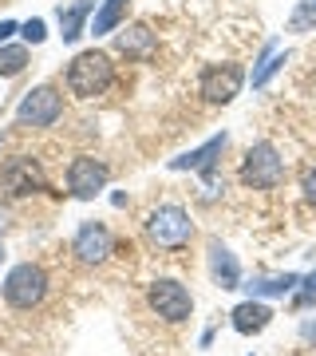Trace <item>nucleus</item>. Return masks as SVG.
<instances>
[{"instance_id": "nucleus-1", "label": "nucleus", "mask_w": 316, "mask_h": 356, "mask_svg": "<svg viewBox=\"0 0 316 356\" xmlns=\"http://www.w3.org/2000/svg\"><path fill=\"white\" fill-rule=\"evenodd\" d=\"M63 83H67V91H72L76 99H99V95H107V88L115 83L111 56L103 48L76 51V60L63 72Z\"/></svg>"}, {"instance_id": "nucleus-2", "label": "nucleus", "mask_w": 316, "mask_h": 356, "mask_svg": "<svg viewBox=\"0 0 316 356\" xmlns=\"http://www.w3.org/2000/svg\"><path fill=\"white\" fill-rule=\"evenodd\" d=\"M0 297H4V305L16 309V313L40 309L44 297H48V273H44V266H36V261L13 266L4 273V281H0Z\"/></svg>"}, {"instance_id": "nucleus-3", "label": "nucleus", "mask_w": 316, "mask_h": 356, "mask_svg": "<svg viewBox=\"0 0 316 356\" xmlns=\"http://www.w3.org/2000/svg\"><path fill=\"white\" fill-rule=\"evenodd\" d=\"M142 229H147L151 245H158V250H182V245H190V238H194V218H190V210H182V206L163 202L147 214Z\"/></svg>"}, {"instance_id": "nucleus-4", "label": "nucleus", "mask_w": 316, "mask_h": 356, "mask_svg": "<svg viewBox=\"0 0 316 356\" xmlns=\"http://www.w3.org/2000/svg\"><path fill=\"white\" fill-rule=\"evenodd\" d=\"M241 186H249V191H277L281 182H285V159L273 143H253L245 159H241Z\"/></svg>"}, {"instance_id": "nucleus-5", "label": "nucleus", "mask_w": 316, "mask_h": 356, "mask_svg": "<svg viewBox=\"0 0 316 356\" xmlns=\"http://www.w3.org/2000/svg\"><path fill=\"white\" fill-rule=\"evenodd\" d=\"M147 305L158 321L166 325H186L194 317V293L182 285L178 277H154L147 285Z\"/></svg>"}, {"instance_id": "nucleus-6", "label": "nucleus", "mask_w": 316, "mask_h": 356, "mask_svg": "<svg viewBox=\"0 0 316 356\" xmlns=\"http://www.w3.org/2000/svg\"><path fill=\"white\" fill-rule=\"evenodd\" d=\"M60 119H63V95L51 83H40V88L24 91V99L16 103V115H13L16 127H28V131L56 127Z\"/></svg>"}, {"instance_id": "nucleus-7", "label": "nucleus", "mask_w": 316, "mask_h": 356, "mask_svg": "<svg viewBox=\"0 0 316 356\" xmlns=\"http://www.w3.org/2000/svg\"><path fill=\"white\" fill-rule=\"evenodd\" d=\"M0 191L8 194V198L44 194L48 191V175H44L40 159H32V154H13V159H4V163H0Z\"/></svg>"}, {"instance_id": "nucleus-8", "label": "nucleus", "mask_w": 316, "mask_h": 356, "mask_svg": "<svg viewBox=\"0 0 316 356\" xmlns=\"http://www.w3.org/2000/svg\"><path fill=\"white\" fill-rule=\"evenodd\" d=\"M107 182H111V170L95 154H79V159L67 163V194L79 198V202H91L95 194H103Z\"/></svg>"}, {"instance_id": "nucleus-9", "label": "nucleus", "mask_w": 316, "mask_h": 356, "mask_svg": "<svg viewBox=\"0 0 316 356\" xmlns=\"http://www.w3.org/2000/svg\"><path fill=\"white\" fill-rule=\"evenodd\" d=\"M245 88V67L241 64H210L202 67V79H198V91H202L206 103H214V107H226L233 103Z\"/></svg>"}, {"instance_id": "nucleus-10", "label": "nucleus", "mask_w": 316, "mask_h": 356, "mask_svg": "<svg viewBox=\"0 0 316 356\" xmlns=\"http://www.w3.org/2000/svg\"><path fill=\"white\" fill-rule=\"evenodd\" d=\"M115 254V234L103 222H83L72 238V257L79 266H103Z\"/></svg>"}, {"instance_id": "nucleus-11", "label": "nucleus", "mask_w": 316, "mask_h": 356, "mask_svg": "<svg viewBox=\"0 0 316 356\" xmlns=\"http://www.w3.org/2000/svg\"><path fill=\"white\" fill-rule=\"evenodd\" d=\"M206 269H210V281H214L217 289H241V281H245L241 277L238 254L226 242H217V238L206 242Z\"/></svg>"}, {"instance_id": "nucleus-12", "label": "nucleus", "mask_w": 316, "mask_h": 356, "mask_svg": "<svg viewBox=\"0 0 316 356\" xmlns=\"http://www.w3.org/2000/svg\"><path fill=\"white\" fill-rule=\"evenodd\" d=\"M273 309L265 305V301H257V297H245L241 305L229 309V325H233V332H241V337H257V332H265L269 325H273Z\"/></svg>"}, {"instance_id": "nucleus-13", "label": "nucleus", "mask_w": 316, "mask_h": 356, "mask_svg": "<svg viewBox=\"0 0 316 356\" xmlns=\"http://www.w3.org/2000/svg\"><path fill=\"white\" fill-rule=\"evenodd\" d=\"M95 8H99V0H72V4L56 8L63 44H76L79 36H88V24H91V16H95Z\"/></svg>"}, {"instance_id": "nucleus-14", "label": "nucleus", "mask_w": 316, "mask_h": 356, "mask_svg": "<svg viewBox=\"0 0 316 356\" xmlns=\"http://www.w3.org/2000/svg\"><path fill=\"white\" fill-rule=\"evenodd\" d=\"M245 297H257V301H273V297H292L301 289V273H257V277L241 281Z\"/></svg>"}, {"instance_id": "nucleus-15", "label": "nucleus", "mask_w": 316, "mask_h": 356, "mask_svg": "<svg viewBox=\"0 0 316 356\" xmlns=\"http://www.w3.org/2000/svg\"><path fill=\"white\" fill-rule=\"evenodd\" d=\"M154 48H158V40H154L151 24H123L115 32V51L126 60H151Z\"/></svg>"}, {"instance_id": "nucleus-16", "label": "nucleus", "mask_w": 316, "mask_h": 356, "mask_svg": "<svg viewBox=\"0 0 316 356\" xmlns=\"http://www.w3.org/2000/svg\"><path fill=\"white\" fill-rule=\"evenodd\" d=\"M226 147H229V135L222 131V135H214V139H206L202 147H194V151H182V154H174L170 159V170H206V166H214L222 154H226Z\"/></svg>"}, {"instance_id": "nucleus-17", "label": "nucleus", "mask_w": 316, "mask_h": 356, "mask_svg": "<svg viewBox=\"0 0 316 356\" xmlns=\"http://www.w3.org/2000/svg\"><path fill=\"white\" fill-rule=\"evenodd\" d=\"M126 4H131V0H99V8H95V16H91L88 32L95 40H99V36H115V32L123 28V20H126Z\"/></svg>"}, {"instance_id": "nucleus-18", "label": "nucleus", "mask_w": 316, "mask_h": 356, "mask_svg": "<svg viewBox=\"0 0 316 356\" xmlns=\"http://www.w3.org/2000/svg\"><path fill=\"white\" fill-rule=\"evenodd\" d=\"M285 64H289V51L281 48V40H269L265 48H261V56H257V64H253L249 83H253V88H265V83L277 76Z\"/></svg>"}, {"instance_id": "nucleus-19", "label": "nucleus", "mask_w": 316, "mask_h": 356, "mask_svg": "<svg viewBox=\"0 0 316 356\" xmlns=\"http://www.w3.org/2000/svg\"><path fill=\"white\" fill-rule=\"evenodd\" d=\"M28 67V44H0V76L13 79Z\"/></svg>"}, {"instance_id": "nucleus-20", "label": "nucleus", "mask_w": 316, "mask_h": 356, "mask_svg": "<svg viewBox=\"0 0 316 356\" xmlns=\"http://www.w3.org/2000/svg\"><path fill=\"white\" fill-rule=\"evenodd\" d=\"M289 32L304 36V32H316V0H301L289 16Z\"/></svg>"}, {"instance_id": "nucleus-21", "label": "nucleus", "mask_w": 316, "mask_h": 356, "mask_svg": "<svg viewBox=\"0 0 316 356\" xmlns=\"http://www.w3.org/2000/svg\"><path fill=\"white\" fill-rule=\"evenodd\" d=\"M20 36H24V44H32V48H36V44H44V40H48V24H44L40 16H32V20H24V24H20Z\"/></svg>"}, {"instance_id": "nucleus-22", "label": "nucleus", "mask_w": 316, "mask_h": 356, "mask_svg": "<svg viewBox=\"0 0 316 356\" xmlns=\"http://www.w3.org/2000/svg\"><path fill=\"white\" fill-rule=\"evenodd\" d=\"M301 191H304V202H308V206H313V210H316V166H313V170H308V175H304Z\"/></svg>"}, {"instance_id": "nucleus-23", "label": "nucleus", "mask_w": 316, "mask_h": 356, "mask_svg": "<svg viewBox=\"0 0 316 356\" xmlns=\"http://www.w3.org/2000/svg\"><path fill=\"white\" fill-rule=\"evenodd\" d=\"M301 341L308 344V348H316V313L301 321Z\"/></svg>"}, {"instance_id": "nucleus-24", "label": "nucleus", "mask_w": 316, "mask_h": 356, "mask_svg": "<svg viewBox=\"0 0 316 356\" xmlns=\"http://www.w3.org/2000/svg\"><path fill=\"white\" fill-rule=\"evenodd\" d=\"M316 305V293L313 289H297L292 293V309H313Z\"/></svg>"}, {"instance_id": "nucleus-25", "label": "nucleus", "mask_w": 316, "mask_h": 356, "mask_svg": "<svg viewBox=\"0 0 316 356\" xmlns=\"http://www.w3.org/2000/svg\"><path fill=\"white\" fill-rule=\"evenodd\" d=\"M16 32H20V24H16V20H0V44H13Z\"/></svg>"}, {"instance_id": "nucleus-26", "label": "nucleus", "mask_w": 316, "mask_h": 356, "mask_svg": "<svg viewBox=\"0 0 316 356\" xmlns=\"http://www.w3.org/2000/svg\"><path fill=\"white\" fill-rule=\"evenodd\" d=\"M301 289H313V293H316V269H313V273H304V277H301Z\"/></svg>"}, {"instance_id": "nucleus-27", "label": "nucleus", "mask_w": 316, "mask_h": 356, "mask_svg": "<svg viewBox=\"0 0 316 356\" xmlns=\"http://www.w3.org/2000/svg\"><path fill=\"white\" fill-rule=\"evenodd\" d=\"M111 206H115V210H123V206H126V194L115 191V194H111Z\"/></svg>"}, {"instance_id": "nucleus-28", "label": "nucleus", "mask_w": 316, "mask_h": 356, "mask_svg": "<svg viewBox=\"0 0 316 356\" xmlns=\"http://www.w3.org/2000/svg\"><path fill=\"white\" fill-rule=\"evenodd\" d=\"M0 261H4V242H0Z\"/></svg>"}]
</instances>
